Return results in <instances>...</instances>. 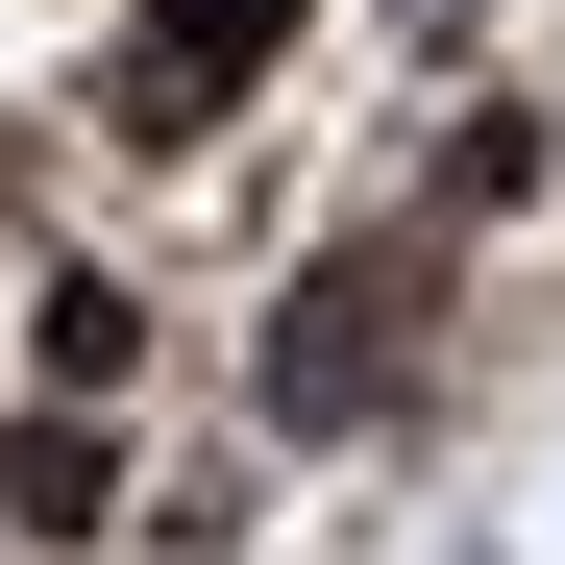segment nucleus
I'll use <instances>...</instances> for the list:
<instances>
[{"label":"nucleus","mask_w":565,"mask_h":565,"mask_svg":"<svg viewBox=\"0 0 565 565\" xmlns=\"http://www.w3.org/2000/svg\"><path fill=\"white\" fill-rule=\"evenodd\" d=\"M418 320H443V222H369V246H320L296 296H270V418H296V443L394 418V394H418Z\"/></svg>","instance_id":"1"},{"label":"nucleus","mask_w":565,"mask_h":565,"mask_svg":"<svg viewBox=\"0 0 565 565\" xmlns=\"http://www.w3.org/2000/svg\"><path fill=\"white\" fill-rule=\"evenodd\" d=\"M296 25H320V0H148V25L99 50V124H124V148H198V124L246 99V74L296 50Z\"/></svg>","instance_id":"2"},{"label":"nucleus","mask_w":565,"mask_h":565,"mask_svg":"<svg viewBox=\"0 0 565 565\" xmlns=\"http://www.w3.org/2000/svg\"><path fill=\"white\" fill-rule=\"evenodd\" d=\"M492 198H541V99H467L443 124V222H492Z\"/></svg>","instance_id":"5"},{"label":"nucleus","mask_w":565,"mask_h":565,"mask_svg":"<svg viewBox=\"0 0 565 565\" xmlns=\"http://www.w3.org/2000/svg\"><path fill=\"white\" fill-rule=\"evenodd\" d=\"M25 344H50V394H124V369H148V296H124V270H50Z\"/></svg>","instance_id":"4"},{"label":"nucleus","mask_w":565,"mask_h":565,"mask_svg":"<svg viewBox=\"0 0 565 565\" xmlns=\"http://www.w3.org/2000/svg\"><path fill=\"white\" fill-rule=\"evenodd\" d=\"M0 516H25V541H99V516H124V443H99V394H50L25 443H0Z\"/></svg>","instance_id":"3"}]
</instances>
